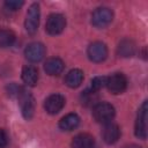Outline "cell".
Returning <instances> with one entry per match:
<instances>
[{"mask_svg":"<svg viewBox=\"0 0 148 148\" xmlns=\"http://www.w3.org/2000/svg\"><path fill=\"white\" fill-rule=\"evenodd\" d=\"M123 148H141V147L138 146V145H128V146H125Z\"/></svg>","mask_w":148,"mask_h":148,"instance_id":"cb8c5ba5","label":"cell"},{"mask_svg":"<svg viewBox=\"0 0 148 148\" xmlns=\"http://www.w3.org/2000/svg\"><path fill=\"white\" fill-rule=\"evenodd\" d=\"M66 27V18L64 15L58 14V13H53L51 15H49L47 20H46V24H45V30L47 34L50 35H59L64 31Z\"/></svg>","mask_w":148,"mask_h":148,"instance_id":"7a4b0ae2","label":"cell"},{"mask_svg":"<svg viewBox=\"0 0 148 148\" xmlns=\"http://www.w3.org/2000/svg\"><path fill=\"white\" fill-rule=\"evenodd\" d=\"M72 148H95V140L90 134H77L72 140Z\"/></svg>","mask_w":148,"mask_h":148,"instance_id":"7c38bea8","label":"cell"},{"mask_svg":"<svg viewBox=\"0 0 148 148\" xmlns=\"http://www.w3.org/2000/svg\"><path fill=\"white\" fill-rule=\"evenodd\" d=\"M65 68L64 61L60 58H50L44 65V69L49 75H59Z\"/></svg>","mask_w":148,"mask_h":148,"instance_id":"4fadbf2b","label":"cell"},{"mask_svg":"<svg viewBox=\"0 0 148 148\" xmlns=\"http://www.w3.org/2000/svg\"><path fill=\"white\" fill-rule=\"evenodd\" d=\"M106 87L114 95L121 94L126 90L127 79L123 73H114L111 76L106 77Z\"/></svg>","mask_w":148,"mask_h":148,"instance_id":"8992f818","label":"cell"},{"mask_svg":"<svg viewBox=\"0 0 148 148\" xmlns=\"http://www.w3.org/2000/svg\"><path fill=\"white\" fill-rule=\"evenodd\" d=\"M97 96H96V91L91 90V89H88L86 90L83 94H82V103H84L86 105H89V104H92L95 101H96Z\"/></svg>","mask_w":148,"mask_h":148,"instance_id":"ffe728a7","label":"cell"},{"mask_svg":"<svg viewBox=\"0 0 148 148\" xmlns=\"http://www.w3.org/2000/svg\"><path fill=\"white\" fill-rule=\"evenodd\" d=\"M113 18V13L110 8L101 7L97 8L91 15V23L96 28H105L108 27Z\"/></svg>","mask_w":148,"mask_h":148,"instance_id":"277c9868","label":"cell"},{"mask_svg":"<svg viewBox=\"0 0 148 148\" xmlns=\"http://www.w3.org/2000/svg\"><path fill=\"white\" fill-rule=\"evenodd\" d=\"M114 113H116L114 108L110 103H106V102L97 103L92 108V117L98 123L106 124L111 121L114 117Z\"/></svg>","mask_w":148,"mask_h":148,"instance_id":"6da1fadb","label":"cell"},{"mask_svg":"<svg viewBox=\"0 0 148 148\" xmlns=\"http://www.w3.org/2000/svg\"><path fill=\"white\" fill-rule=\"evenodd\" d=\"M80 124V117L76 113H68L59 121V127L62 131H73Z\"/></svg>","mask_w":148,"mask_h":148,"instance_id":"2e32d148","label":"cell"},{"mask_svg":"<svg viewBox=\"0 0 148 148\" xmlns=\"http://www.w3.org/2000/svg\"><path fill=\"white\" fill-rule=\"evenodd\" d=\"M83 81V72L81 69L74 68L69 71L65 77V83L69 88H77Z\"/></svg>","mask_w":148,"mask_h":148,"instance_id":"e0dca14e","label":"cell"},{"mask_svg":"<svg viewBox=\"0 0 148 148\" xmlns=\"http://www.w3.org/2000/svg\"><path fill=\"white\" fill-rule=\"evenodd\" d=\"M25 58L31 62H39L45 56V46L42 43H30L24 51Z\"/></svg>","mask_w":148,"mask_h":148,"instance_id":"9c48e42d","label":"cell"},{"mask_svg":"<svg viewBox=\"0 0 148 148\" xmlns=\"http://www.w3.org/2000/svg\"><path fill=\"white\" fill-rule=\"evenodd\" d=\"M17 98L20 102V106H21L23 117L25 119H31L34 116V111H35V99H34L32 95L23 89Z\"/></svg>","mask_w":148,"mask_h":148,"instance_id":"52a82bcc","label":"cell"},{"mask_svg":"<svg viewBox=\"0 0 148 148\" xmlns=\"http://www.w3.org/2000/svg\"><path fill=\"white\" fill-rule=\"evenodd\" d=\"M7 141H8V138L6 132L3 130H0V148H3L7 145Z\"/></svg>","mask_w":148,"mask_h":148,"instance_id":"603a6c76","label":"cell"},{"mask_svg":"<svg viewBox=\"0 0 148 148\" xmlns=\"http://www.w3.org/2000/svg\"><path fill=\"white\" fill-rule=\"evenodd\" d=\"M23 1L22 0H7L5 2V7L8 9V10H12V12H15L17 9H20L22 6H23Z\"/></svg>","mask_w":148,"mask_h":148,"instance_id":"44dd1931","label":"cell"},{"mask_svg":"<svg viewBox=\"0 0 148 148\" xmlns=\"http://www.w3.org/2000/svg\"><path fill=\"white\" fill-rule=\"evenodd\" d=\"M22 80L28 86H35L38 81V71L32 65H25L22 68Z\"/></svg>","mask_w":148,"mask_h":148,"instance_id":"9a60e30c","label":"cell"},{"mask_svg":"<svg viewBox=\"0 0 148 148\" xmlns=\"http://www.w3.org/2000/svg\"><path fill=\"white\" fill-rule=\"evenodd\" d=\"M106 86V77L105 76H95L91 80V87L90 89L94 91H98L103 87Z\"/></svg>","mask_w":148,"mask_h":148,"instance_id":"d6986e66","label":"cell"},{"mask_svg":"<svg viewBox=\"0 0 148 148\" xmlns=\"http://www.w3.org/2000/svg\"><path fill=\"white\" fill-rule=\"evenodd\" d=\"M102 138L108 145L116 143L120 138V128L114 123H106L102 130Z\"/></svg>","mask_w":148,"mask_h":148,"instance_id":"8fae6325","label":"cell"},{"mask_svg":"<svg viewBox=\"0 0 148 148\" xmlns=\"http://www.w3.org/2000/svg\"><path fill=\"white\" fill-rule=\"evenodd\" d=\"M147 118H148V102L145 101L139 110L135 121V135L145 140L147 138Z\"/></svg>","mask_w":148,"mask_h":148,"instance_id":"3957f363","label":"cell"},{"mask_svg":"<svg viewBox=\"0 0 148 148\" xmlns=\"http://www.w3.org/2000/svg\"><path fill=\"white\" fill-rule=\"evenodd\" d=\"M22 90H23V88L18 87V86L15 84V83H12V84H9V86L7 87V91H8V94H9L10 96H15V97H18L20 94L22 92Z\"/></svg>","mask_w":148,"mask_h":148,"instance_id":"7402d4cb","label":"cell"},{"mask_svg":"<svg viewBox=\"0 0 148 148\" xmlns=\"http://www.w3.org/2000/svg\"><path fill=\"white\" fill-rule=\"evenodd\" d=\"M65 97L60 94H53L50 95L44 103V108L47 113L50 114H56L58 113L64 106H65Z\"/></svg>","mask_w":148,"mask_h":148,"instance_id":"30bf717a","label":"cell"},{"mask_svg":"<svg viewBox=\"0 0 148 148\" xmlns=\"http://www.w3.org/2000/svg\"><path fill=\"white\" fill-rule=\"evenodd\" d=\"M39 16H40L39 5L38 3H32L28 9V13H27V16H25V22H24L25 30L29 34L34 35L37 31L38 25H39Z\"/></svg>","mask_w":148,"mask_h":148,"instance_id":"5b68a950","label":"cell"},{"mask_svg":"<svg viewBox=\"0 0 148 148\" xmlns=\"http://www.w3.org/2000/svg\"><path fill=\"white\" fill-rule=\"evenodd\" d=\"M88 58L94 62H102L108 57V47L102 42H94L87 50Z\"/></svg>","mask_w":148,"mask_h":148,"instance_id":"ba28073f","label":"cell"},{"mask_svg":"<svg viewBox=\"0 0 148 148\" xmlns=\"http://www.w3.org/2000/svg\"><path fill=\"white\" fill-rule=\"evenodd\" d=\"M15 42V34L9 30L1 28L0 29V47H9Z\"/></svg>","mask_w":148,"mask_h":148,"instance_id":"ac0fdd59","label":"cell"},{"mask_svg":"<svg viewBox=\"0 0 148 148\" xmlns=\"http://www.w3.org/2000/svg\"><path fill=\"white\" fill-rule=\"evenodd\" d=\"M117 52H118L119 57H123V58L132 57L136 52V45L131 39H123L118 45Z\"/></svg>","mask_w":148,"mask_h":148,"instance_id":"5bb4252c","label":"cell"}]
</instances>
